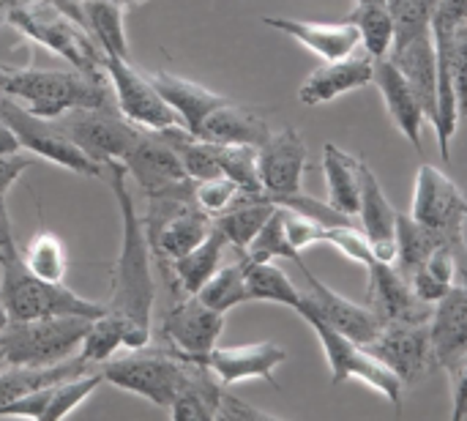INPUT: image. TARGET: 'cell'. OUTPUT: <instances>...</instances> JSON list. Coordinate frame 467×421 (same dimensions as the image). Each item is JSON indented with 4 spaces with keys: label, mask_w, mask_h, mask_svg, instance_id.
Wrapping results in <instances>:
<instances>
[{
    "label": "cell",
    "mask_w": 467,
    "mask_h": 421,
    "mask_svg": "<svg viewBox=\"0 0 467 421\" xmlns=\"http://www.w3.org/2000/svg\"><path fill=\"white\" fill-rule=\"evenodd\" d=\"M372 82L380 88L386 110H389L391 121L397 123V129L410 140V145L416 151H421V129L427 123V115H424V107H421L419 96L413 93V88L402 77V71L389 58H378Z\"/></svg>",
    "instance_id": "cell-24"
},
{
    "label": "cell",
    "mask_w": 467,
    "mask_h": 421,
    "mask_svg": "<svg viewBox=\"0 0 467 421\" xmlns=\"http://www.w3.org/2000/svg\"><path fill=\"white\" fill-rule=\"evenodd\" d=\"M16 244L14 241V233H11V219H8V211H5V197H0V249Z\"/></svg>",
    "instance_id": "cell-49"
},
{
    "label": "cell",
    "mask_w": 467,
    "mask_h": 421,
    "mask_svg": "<svg viewBox=\"0 0 467 421\" xmlns=\"http://www.w3.org/2000/svg\"><path fill=\"white\" fill-rule=\"evenodd\" d=\"M263 22L268 27H276L293 36L298 44H304L309 52H315L323 60L348 58L350 52L361 47V33L350 19L328 25V22H306V19H290V16H265Z\"/></svg>",
    "instance_id": "cell-23"
},
{
    "label": "cell",
    "mask_w": 467,
    "mask_h": 421,
    "mask_svg": "<svg viewBox=\"0 0 467 421\" xmlns=\"http://www.w3.org/2000/svg\"><path fill=\"white\" fill-rule=\"evenodd\" d=\"M0 118L11 126V132L19 140V148H25L30 156L47 159L68 173L96 178L104 173V164L93 162L63 129L55 118H41L30 110H25L11 96L0 93Z\"/></svg>",
    "instance_id": "cell-8"
},
{
    "label": "cell",
    "mask_w": 467,
    "mask_h": 421,
    "mask_svg": "<svg viewBox=\"0 0 467 421\" xmlns=\"http://www.w3.org/2000/svg\"><path fill=\"white\" fill-rule=\"evenodd\" d=\"M449 66H451V85L457 93L460 118H467V19L454 30Z\"/></svg>",
    "instance_id": "cell-44"
},
{
    "label": "cell",
    "mask_w": 467,
    "mask_h": 421,
    "mask_svg": "<svg viewBox=\"0 0 467 421\" xmlns=\"http://www.w3.org/2000/svg\"><path fill=\"white\" fill-rule=\"evenodd\" d=\"M361 159L350 156L334 142H326L323 173L328 186V205L348 219H356L361 208Z\"/></svg>",
    "instance_id": "cell-27"
},
{
    "label": "cell",
    "mask_w": 467,
    "mask_h": 421,
    "mask_svg": "<svg viewBox=\"0 0 467 421\" xmlns=\"http://www.w3.org/2000/svg\"><path fill=\"white\" fill-rule=\"evenodd\" d=\"M0 16H3V14H0Z\"/></svg>",
    "instance_id": "cell-55"
},
{
    "label": "cell",
    "mask_w": 467,
    "mask_h": 421,
    "mask_svg": "<svg viewBox=\"0 0 467 421\" xmlns=\"http://www.w3.org/2000/svg\"><path fill=\"white\" fill-rule=\"evenodd\" d=\"M260 184L268 197H287L301 192L306 170V142L296 129L271 132V137L257 148Z\"/></svg>",
    "instance_id": "cell-15"
},
{
    "label": "cell",
    "mask_w": 467,
    "mask_h": 421,
    "mask_svg": "<svg viewBox=\"0 0 467 421\" xmlns=\"http://www.w3.org/2000/svg\"><path fill=\"white\" fill-rule=\"evenodd\" d=\"M123 167L129 173V178L137 181V186L150 195L156 189H164L175 181L189 178L175 148L159 134V132H142L140 140L134 142V148L126 153Z\"/></svg>",
    "instance_id": "cell-20"
},
{
    "label": "cell",
    "mask_w": 467,
    "mask_h": 421,
    "mask_svg": "<svg viewBox=\"0 0 467 421\" xmlns=\"http://www.w3.org/2000/svg\"><path fill=\"white\" fill-rule=\"evenodd\" d=\"M451 378V421L467 419V351L446 367Z\"/></svg>",
    "instance_id": "cell-45"
},
{
    "label": "cell",
    "mask_w": 467,
    "mask_h": 421,
    "mask_svg": "<svg viewBox=\"0 0 467 421\" xmlns=\"http://www.w3.org/2000/svg\"><path fill=\"white\" fill-rule=\"evenodd\" d=\"M0 301L11 321H33L49 315H79V318H99L107 312L104 304L88 301L63 282H47L36 277L16 244L0 249Z\"/></svg>",
    "instance_id": "cell-3"
},
{
    "label": "cell",
    "mask_w": 467,
    "mask_h": 421,
    "mask_svg": "<svg viewBox=\"0 0 467 421\" xmlns=\"http://www.w3.org/2000/svg\"><path fill=\"white\" fill-rule=\"evenodd\" d=\"M301 271L306 274L309 288H312V290L301 299L304 307H309L312 312H317L328 326H334L339 334L350 337L353 342L369 345L372 340H378V334L383 332V323H380V318L372 312L369 304H356V301L339 296L337 290H331L328 285H323V282L306 268V263L301 266Z\"/></svg>",
    "instance_id": "cell-16"
},
{
    "label": "cell",
    "mask_w": 467,
    "mask_h": 421,
    "mask_svg": "<svg viewBox=\"0 0 467 421\" xmlns=\"http://www.w3.org/2000/svg\"><path fill=\"white\" fill-rule=\"evenodd\" d=\"M465 216H467V214H465Z\"/></svg>",
    "instance_id": "cell-56"
},
{
    "label": "cell",
    "mask_w": 467,
    "mask_h": 421,
    "mask_svg": "<svg viewBox=\"0 0 467 421\" xmlns=\"http://www.w3.org/2000/svg\"><path fill=\"white\" fill-rule=\"evenodd\" d=\"M16 151H22V148H19V140H16V134L11 132V126L0 118V156H3V153H16Z\"/></svg>",
    "instance_id": "cell-48"
},
{
    "label": "cell",
    "mask_w": 467,
    "mask_h": 421,
    "mask_svg": "<svg viewBox=\"0 0 467 421\" xmlns=\"http://www.w3.org/2000/svg\"><path fill=\"white\" fill-rule=\"evenodd\" d=\"M211 227H213V219L200 205H192V208L175 214L159 230V236L150 241V252L159 255L161 260L172 263L181 255H186L189 249H194L211 233Z\"/></svg>",
    "instance_id": "cell-31"
},
{
    "label": "cell",
    "mask_w": 467,
    "mask_h": 421,
    "mask_svg": "<svg viewBox=\"0 0 467 421\" xmlns=\"http://www.w3.org/2000/svg\"><path fill=\"white\" fill-rule=\"evenodd\" d=\"M216 419H230V421H249V419H274L265 411L252 408L249 403H244L241 397L230 395L227 386H222L219 392V408H216Z\"/></svg>",
    "instance_id": "cell-46"
},
{
    "label": "cell",
    "mask_w": 467,
    "mask_h": 421,
    "mask_svg": "<svg viewBox=\"0 0 467 421\" xmlns=\"http://www.w3.org/2000/svg\"><path fill=\"white\" fill-rule=\"evenodd\" d=\"M197 367L200 364L175 356L170 348H159V351L137 348V351H131V356L104 362L101 378H104V384H109L120 392L137 395L145 403L170 411V405L183 392V386L192 381Z\"/></svg>",
    "instance_id": "cell-4"
},
{
    "label": "cell",
    "mask_w": 467,
    "mask_h": 421,
    "mask_svg": "<svg viewBox=\"0 0 467 421\" xmlns=\"http://www.w3.org/2000/svg\"><path fill=\"white\" fill-rule=\"evenodd\" d=\"M8 19L22 33H27L36 44H44L47 49L66 58L71 68H79L85 74H104L107 55L99 49L90 33L74 16L57 8L52 0H30V3L8 5Z\"/></svg>",
    "instance_id": "cell-5"
},
{
    "label": "cell",
    "mask_w": 467,
    "mask_h": 421,
    "mask_svg": "<svg viewBox=\"0 0 467 421\" xmlns=\"http://www.w3.org/2000/svg\"><path fill=\"white\" fill-rule=\"evenodd\" d=\"M372 79H375V58L369 52H364V47H358L348 58L326 60L320 68H315L304 79V85L298 90V101L306 107L328 104L342 93L367 88Z\"/></svg>",
    "instance_id": "cell-17"
},
{
    "label": "cell",
    "mask_w": 467,
    "mask_h": 421,
    "mask_svg": "<svg viewBox=\"0 0 467 421\" xmlns=\"http://www.w3.org/2000/svg\"><path fill=\"white\" fill-rule=\"evenodd\" d=\"M8 323H11V318H8V312H5V307H3V301H0V332H3Z\"/></svg>",
    "instance_id": "cell-50"
},
{
    "label": "cell",
    "mask_w": 467,
    "mask_h": 421,
    "mask_svg": "<svg viewBox=\"0 0 467 421\" xmlns=\"http://www.w3.org/2000/svg\"><path fill=\"white\" fill-rule=\"evenodd\" d=\"M367 348L405 384V389L421 384L435 370L430 323H389Z\"/></svg>",
    "instance_id": "cell-13"
},
{
    "label": "cell",
    "mask_w": 467,
    "mask_h": 421,
    "mask_svg": "<svg viewBox=\"0 0 467 421\" xmlns=\"http://www.w3.org/2000/svg\"><path fill=\"white\" fill-rule=\"evenodd\" d=\"M150 82L156 85V90L164 96V101L172 107V112L178 115L181 126H186L192 134L200 137V129L205 123V118L222 104L227 101L224 96L208 90L205 85L194 82V79H183L178 74H167V71H156L148 74Z\"/></svg>",
    "instance_id": "cell-25"
},
{
    "label": "cell",
    "mask_w": 467,
    "mask_h": 421,
    "mask_svg": "<svg viewBox=\"0 0 467 421\" xmlns=\"http://www.w3.org/2000/svg\"><path fill=\"white\" fill-rule=\"evenodd\" d=\"M79 22L107 58H129L123 5L118 0H79Z\"/></svg>",
    "instance_id": "cell-30"
},
{
    "label": "cell",
    "mask_w": 467,
    "mask_h": 421,
    "mask_svg": "<svg viewBox=\"0 0 467 421\" xmlns=\"http://www.w3.org/2000/svg\"><path fill=\"white\" fill-rule=\"evenodd\" d=\"M216 145H219L222 175L235 181L241 192L263 195L260 170H257V148H252V145H224V142H216Z\"/></svg>",
    "instance_id": "cell-41"
},
{
    "label": "cell",
    "mask_w": 467,
    "mask_h": 421,
    "mask_svg": "<svg viewBox=\"0 0 467 421\" xmlns=\"http://www.w3.org/2000/svg\"><path fill=\"white\" fill-rule=\"evenodd\" d=\"M443 244H449L443 236H438L435 230L424 227L410 214H400L397 211V258H394V266L400 268V274H405L410 279L430 260V255L438 247H443Z\"/></svg>",
    "instance_id": "cell-34"
},
{
    "label": "cell",
    "mask_w": 467,
    "mask_h": 421,
    "mask_svg": "<svg viewBox=\"0 0 467 421\" xmlns=\"http://www.w3.org/2000/svg\"><path fill=\"white\" fill-rule=\"evenodd\" d=\"M244 255L252 258V260H279V258H287V260H296L298 266H304L301 252L290 244V238L285 233V208L282 205H276V211L268 216V222L252 238V244L246 247Z\"/></svg>",
    "instance_id": "cell-39"
},
{
    "label": "cell",
    "mask_w": 467,
    "mask_h": 421,
    "mask_svg": "<svg viewBox=\"0 0 467 421\" xmlns=\"http://www.w3.org/2000/svg\"><path fill=\"white\" fill-rule=\"evenodd\" d=\"M323 244H331L337 247L345 258H350L353 263H361V266H372L378 258L372 252V241L369 236L356 227L353 222H345V225H331L326 227L323 233Z\"/></svg>",
    "instance_id": "cell-42"
},
{
    "label": "cell",
    "mask_w": 467,
    "mask_h": 421,
    "mask_svg": "<svg viewBox=\"0 0 467 421\" xmlns=\"http://www.w3.org/2000/svg\"><path fill=\"white\" fill-rule=\"evenodd\" d=\"M5 5H16V3H30V0H3Z\"/></svg>",
    "instance_id": "cell-52"
},
{
    "label": "cell",
    "mask_w": 467,
    "mask_h": 421,
    "mask_svg": "<svg viewBox=\"0 0 467 421\" xmlns=\"http://www.w3.org/2000/svg\"><path fill=\"white\" fill-rule=\"evenodd\" d=\"M241 189L235 181H230L227 175H216V178H208V181H197L194 184V200L197 205L213 219L219 214H224L235 200H238Z\"/></svg>",
    "instance_id": "cell-43"
},
{
    "label": "cell",
    "mask_w": 467,
    "mask_h": 421,
    "mask_svg": "<svg viewBox=\"0 0 467 421\" xmlns=\"http://www.w3.org/2000/svg\"><path fill=\"white\" fill-rule=\"evenodd\" d=\"M5 364H8V362H5V353H3V351H0V370H3V367H5Z\"/></svg>",
    "instance_id": "cell-53"
},
{
    "label": "cell",
    "mask_w": 467,
    "mask_h": 421,
    "mask_svg": "<svg viewBox=\"0 0 467 421\" xmlns=\"http://www.w3.org/2000/svg\"><path fill=\"white\" fill-rule=\"evenodd\" d=\"M60 129L99 164L107 162H123L126 153L134 148L140 134L145 129L134 126L126 121L118 107L112 110L109 104L101 107H77L55 118Z\"/></svg>",
    "instance_id": "cell-9"
},
{
    "label": "cell",
    "mask_w": 467,
    "mask_h": 421,
    "mask_svg": "<svg viewBox=\"0 0 467 421\" xmlns=\"http://www.w3.org/2000/svg\"><path fill=\"white\" fill-rule=\"evenodd\" d=\"M361 230L372 241V252L383 263H394L397 258V208L389 203L378 175L364 162L361 164V208H358Z\"/></svg>",
    "instance_id": "cell-22"
},
{
    "label": "cell",
    "mask_w": 467,
    "mask_h": 421,
    "mask_svg": "<svg viewBox=\"0 0 467 421\" xmlns=\"http://www.w3.org/2000/svg\"><path fill=\"white\" fill-rule=\"evenodd\" d=\"M276 211V205L271 203V197L263 195H249L241 192L238 200L219 216H213V227L224 236L227 247H233L238 255L246 252V247L252 244V238L260 233V227L268 222V216Z\"/></svg>",
    "instance_id": "cell-29"
},
{
    "label": "cell",
    "mask_w": 467,
    "mask_h": 421,
    "mask_svg": "<svg viewBox=\"0 0 467 421\" xmlns=\"http://www.w3.org/2000/svg\"><path fill=\"white\" fill-rule=\"evenodd\" d=\"M22 260L25 266L47 279V282H63L66 274H68V255H66V247L63 241L49 233V230H38L22 249Z\"/></svg>",
    "instance_id": "cell-36"
},
{
    "label": "cell",
    "mask_w": 467,
    "mask_h": 421,
    "mask_svg": "<svg viewBox=\"0 0 467 421\" xmlns=\"http://www.w3.org/2000/svg\"><path fill=\"white\" fill-rule=\"evenodd\" d=\"M197 299L202 304H208L216 312H230L233 307L249 301L246 293V279H244V260L230 263V266H219V271L200 288Z\"/></svg>",
    "instance_id": "cell-38"
},
{
    "label": "cell",
    "mask_w": 467,
    "mask_h": 421,
    "mask_svg": "<svg viewBox=\"0 0 467 421\" xmlns=\"http://www.w3.org/2000/svg\"><path fill=\"white\" fill-rule=\"evenodd\" d=\"M309 326L312 332L317 334L323 351H326V362H328V370H331V384L339 386L345 381H361L367 384L369 389H375L378 395H383L394 408L402 405V395H405V384L378 359L369 353L367 345L361 342H353L350 337L339 334L334 326H328L317 312H312L309 307H298L296 310Z\"/></svg>",
    "instance_id": "cell-7"
},
{
    "label": "cell",
    "mask_w": 467,
    "mask_h": 421,
    "mask_svg": "<svg viewBox=\"0 0 467 421\" xmlns=\"http://www.w3.org/2000/svg\"><path fill=\"white\" fill-rule=\"evenodd\" d=\"M348 19L358 27L364 52H369L375 60L389 58V52L394 49L397 33H394V19H391L386 0L383 3H358Z\"/></svg>",
    "instance_id": "cell-35"
},
{
    "label": "cell",
    "mask_w": 467,
    "mask_h": 421,
    "mask_svg": "<svg viewBox=\"0 0 467 421\" xmlns=\"http://www.w3.org/2000/svg\"><path fill=\"white\" fill-rule=\"evenodd\" d=\"M33 164L30 156H22L19 151L16 153H3L0 156V197H5L11 192V186L19 181V175Z\"/></svg>",
    "instance_id": "cell-47"
},
{
    "label": "cell",
    "mask_w": 467,
    "mask_h": 421,
    "mask_svg": "<svg viewBox=\"0 0 467 421\" xmlns=\"http://www.w3.org/2000/svg\"><path fill=\"white\" fill-rule=\"evenodd\" d=\"M467 200L460 186L438 167L421 164L416 175V192H413V208L410 216L421 222L424 227L443 236L451 247L460 252L465 249V225H467Z\"/></svg>",
    "instance_id": "cell-10"
},
{
    "label": "cell",
    "mask_w": 467,
    "mask_h": 421,
    "mask_svg": "<svg viewBox=\"0 0 467 421\" xmlns=\"http://www.w3.org/2000/svg\"><path fill=\"white\" fill-rule=\"evenodd\" d=\"M224 247H227L224 236L216 227H211V233L194 249H189L186 255H181L178 260L170 263L172 274H175L178 285L186 290V296H197L200 288L219 271L222 258H224Z\"/></svg>",
    "instance_id": "cell-33"
},
{
    "label": "cell",
    "mask_w": 467,
    "mask_h": 421,
    "mask_svg": "<svg viewBox=\"0 0 467 421\" xmlns=\"http://www.w3.org/2000/svg\"><path fill=\"white\" fill-rule=\"evenodd\" d=\"M109 186L118 200L120 211V249L112 268V296L107 304V312L123 321L126 332V348H148L150 342V321H153V304H156V288H153V260H150V244L142 227V219L134 208L131 192H129V173L123 162H107Z\"/></svg>",
    "instance_id": "cell-1"
},
{
    "label": "cell",
    "mask_w": 467,
    "mask_h": 421,
    "mask_svg": "<svg viewBox=\"0 0 467 421\" xmlns=\"http://www.w3.org/2000/svg\"><path fill=\"white\" fill-rule=\"evenodd\" d=\"M104 74L115 96L118 112L131 121L140 129L159 132L172 123H181L172 107L164 101V96L156 90L148 74L134 68L129 58H107L104 60Z\"/></svg>",
    "instance_id": "cell-11"
},
{
    "label": "cell",
    "mask_w": 467,
    "mask_h": 421,
    "mask_svg": "<svg viewBox=\"0 0 467 421\" xmlns=\"http://www.w3.org/2000/svg\"><path fill=\"white\" fill-rule=\"evenodd\" d=\"M394 19V47L405 44L416 36L432 33V19L438 14L441 0H386Z\"/></svg>",
    "instance_id": "cell-40"
},
{
    "label": "cell",
    "mask_w": 467,
    "mask_h": 421,
    "mask_svg": "<svg viewBox=\"0 0 467 421\" xmlns=\"http://www.w3.org/2000/svg\"><path fill=\"white\" fill-rule=\"evenodd\" d=\"M200 137H205L211 142H224V145L260 148L271 137V126L260 112L227 99L205 118Z\"/></svg>",
    "instance_id": "cell-26"
},
{
    "label": "cell",
    "mask_w": 467,
    "mask_h": 421,
    "mask_svg": "<svg viewBox=\"0 0 467 421\" xmlns=\"http://www.w3.org/2000/svg\"><path fill=\"white\" fill-rule=\"evenodd\" d=\"M93 367L88 362H82L79 356H71L66 362L57 364H47V367H19V364H5L0 370V408L11 405L14 400L33 395L44 386H52L57 381L66 378H77L90 373Z\"/></svg>",
    "instance_id": "cell-28"
},
{
    "label": "cell",
    "mask_w": 467,
    "mask_h": 421,
    "mask_svg": "<svg viewBox=\"0 0 467 421\" xmlns=\"http://www.w3.org/2000/svg\"><path fill=\"white\" fill-rule=\"evenodd\" d=\"M120 348H126L123 321L115 318V315H109V312H104V315H99V318L90 321L88 334H85V340H82L77 356L93 367V364L109 362Z\"/></svg>",
    "instance_id": "cell-37"
},
{
    "label": "cell",
    "mask_w": 467,
    "mask_h": 421,
    "mask_svg": "<svg viewBox=\"0 0 467 421\" xmlns=\"http://www.w3.org/2000/svg\"><path fill=\"white\" fill-rule=\"evenodd\" d=\"M287 362V351L276 342H252V345H233V348H213L205 356V367L213 373V378L224 386L263 378L274 384V370Z\"/></svg>",
    "instance_id": "cell-19"
},
{
    "label": "cell",
    "mask_w": 467,
    "mask_h": 421,
    "mask_svg": "<svg viewBox=\"0 0 467 421\" xmlns=\"http://www.w3.org/2000/svg\"><path fill=\"white\" fill-rule=\"evenodd\" d=\"M0 93L19 101L41 118H60L77 107L109 104L107 74H85L79 68H3Z\"/></svg>",
    "instance_id": "cell-2"
},
{
    "label": "cell",
    "mask_w": 467,
    "mask_h": 421,
    "mask_svg": "<svg viewBox=\"0 0 467 421\" xmlns=\"http://www.w3.org/2000/svg\"><path fill=\"white\" fill-rule=\"evenodd\" d=\"M90 321L79 315H49L33 321H11L0 332V351L8 364L47 367L77 356Z\"/></svg>",
    "instance_id": "cell-6"
},
{
    "label": "cell",
    "mask_w": 467,
    "mask_h": 421,
    "mask_svg": "<svg viewBox=\"0 0 467 421\" xmlns=\"http://www.w3.org/2000/svg\"><path fill=\"white\" fill-rule=\"evenodd\" d=\"M369 268V293L367 304L380 318L383 326L389 323H430L435 304H427L416 296L410 279L400 274L394 263L375 260Z\"/></svg>",
    "instance_id": "cell-14"
},
{
    "label": "cell",
    "mask_w": 467,
    "mask_h": 421,
    "mask_svg": "<svg viewBox=\"0 0 467 421\" xmlns=\"http://www.w3.org/2000/svg\"><path fill=\"white\" fill-rule=\"evenodd\" d=\"M389 60L402 71L413 93L419 96L427 121L435 126L438 121V58H435V41L432 33L416 36L405 44H397L389 52Z\"/></svg>",
    "instance_id": "cell-21"
},
{
    "label": "cell",
    "mask_w": 467,
    "mask_h": 421,
    "mask_svg": "<svg viewBox=\"0 0 467 421\" xmlns=\"http://www.w3.org/2000/svg\"><path fill=\"white\" fill-rule=\"evenodd\" d=\"M118 3H120L123 8H134V5H145L148 0H118Z\"/></svg>",
    "instance_id": "cell-51"
},
{
    "label": "cell",
    "mask_w": 467,
    "mask_h": 421,
    "mask_svg": "<svg viewBox=\"0 0 467 421\" xmlns=\"http://www.w3.org/2000/svg\"><path fill=\"white\" fill-rule=\"evenodd\" d=\"M356 3H383V0H356Z\"/></svg>",
    "instance_id": "cell-54"
},
{
    "label": "cell",
    "mask_w": 467,
    "mask_h": 421,
    "mask_svg": "<svg viewBox=\"0 0 467 421\" xmlns=\"http://www.w3.org/2000/svg\"><path fill=\"white\" fill-rule=\"evenodd\" d=\"M222 332H224V312L211 310L197 296H186L175 301L161 321V337L167 340V348L175 356L194 364L205 362V356L219 345Z\"/></svg>",
    "instance_id": "cell-12"
},
{
    "label": "cell",
    "mask_w": 467,
    "mask_h": 421,
    "mask_svg": "<svg viewBox=\"0 0 467 421\" xmlns=\"http://www.w3.org/2000/svg\"><path fill=\"white\" fill-rule=\"evenodd\" d=\"M435 367L454 364L467 351V263H460V277L451 290L435 304L430 318Z\"/></svg>",
    "instance_id": "cell-18"
},
{
    "label": "cell",
    "mask_w": 467,
    "mask_h": 421,
    "mask_svg": "<svg viewBox=\"0 0 467 421\" xmlns=\"http://www.w3.org/2000/svg\"><path fill=\"white\" fill-rule=\"evenodd\" d=\"M241 260H244V279H246L249 301H271V304H282L290 310L301 307L304 293L293 285V279L274 260H252L246 255H241Z\"/></svg>",
    "instance_id": "cell-32"
}]
</instances>
